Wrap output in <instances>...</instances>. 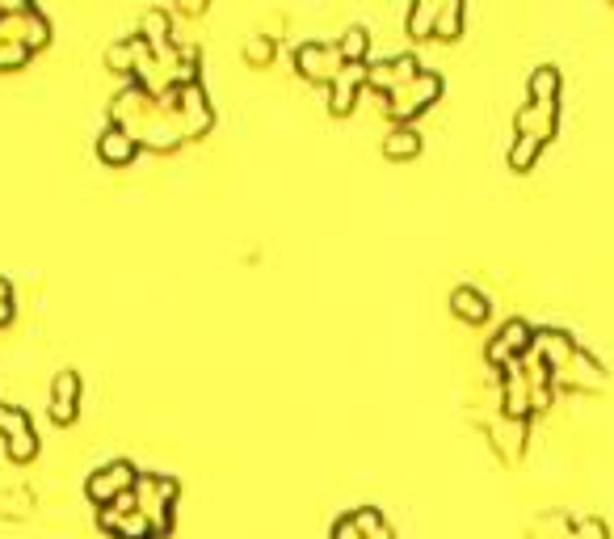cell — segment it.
Masks as SVG:
<instances>
[{"mask_svg":"<svg viewBox=\"0 0 614 539\" xmlns=\"http://www.w3.org/2000/svg\"><path fill=\"white\" fill-rule=\"evenodd\" d=\"M0 430H5V438H9V455L17 459V464L34 459V451H38V434H34V422H30V413H26V409L0 405Z\"/></svg>","mask_w":614,"mask_h":539,"instance_id":"6","label":"cell"},{"mask_svg":"<svg viewBox=\"0 0 614 539\" xmlns=\"http://www.w3.org/2000/svg\"><path fill=\"white\" fill-rule=\"evenodd\" d=\"M539 148H543V139L518 135L514 148H509V165H514V169H530V165H535V156H539Z\"/></svg>","mask_w":614,"mask_h":539,"instance_id":"19","label":"cell"},{"mask_svg":"<svg viewBox=\"0 0 614 539\" xmlns=\"http://www.w3.org/2000/svg\"><path fill=\"white\" fill-rule=\"evenodd\" d=\"M341 59H345V64H362V59H366V47H371V34H366V26H350V30H345L341 34Z\"/></svg>","mask_w":614,"mask_h":539,"instance_id":"17","label":"cell"},{"mask_svg":"<svg viewBox=\"0 0 614 539\" xmlns=\"http://www.w3.org/2000/svg\"><path fill=\"white\" fill-rule=\"evenodd\" d=\"M333 539H362V531L354 527V514H341L333 523Z\"/></svg>","mask_w":614,"mask_h":539,"instance_id":"22","label":"cell"},{"mask_svg":"<svg viewBox=\"0 0 614 539\" xmlns=\"http://www.w3.org/2000/svg\"><path fill=\"white\" fill-rule=\"evenodd\" d=\"M76 401H80V375L76 371H59L51 379V417L59 426L76 422V409H80Z\"/></svg>","mask_w":614,"mask_h":539,"instance_id":"7","label":"cell"},{"mask_svg":"<svg viewBox=\"0 0 614 539\" xmlns=\"http://www.w3.org/2000/svg\"><path fill=\"white\" fill-rule=\"evenodd\" d=\"M350 514H354V527L362 531V539H392V527L383 523V514L375 506H358Z\"/></svg>","mask_w":614,"mask_h":539,"instance_id":"16","label":"cell"},{"mask_svg":"<svg viewBox=\"0 0 614 539\" xmlns=\"http://www.w3.org/2000/svg\"><path fill=\"white\" fill-rule=\"evenodd\" d=\"M450 308H455V316H463V321H488V299L476 291V287H455L450 291Z\"/></svg>","mask_w":614,"mask_h":539,"instance_id":"12","label":"cell"},{"mask_svg":"<svg viewBox=\"0 0 614 539\" xmlns=\"http://www.w3.org/2000/svg\"><path fill=\"white\" fill-rule=\"evenodd\" d=\"M530 102H556V93H560V68H551V64H539L535 72H530Z\"/></svg>","mask_w":614,"mask_h":539,"instance_id":"14","label":"cell"},{"mask_svg":"<svg viewBox=\"0 0 614 539\" xmlns=\"http://www.w3.org/2000/svg\"><path fill=\"white\" fill-rule=\"evenodd\" d=\"M438 93H442V76L438 72H421L413 85H404V89H396L392 97H387V114H392L396 123H408V118L421 114Z\"/></svg>","mask_w":614,"mask_h":539,"instance_id":"3","label":"cell"},{"mask_svg":"<svg viewBox=\"0 0 614 539\" xmlns=\"http://www.w3.org/2000/svg\"><path fill=\"white\" fill-rule=\"evenodd\" d=\"M135 152H139V144L118 123H110L106 131L97 135V156L106 165H127V161H135Z\"/></svg>","mask_w":614,"mask_h":539,"instance_id":"11","label":"cell"},{"mask_svg":"<svg viewBox=\"0 0 614 539\" xmlns=\"http://www.w3.org/2000/svg\"><path fill=\"white\" fill-rule=\"evenodd\" d=\"M383 152L387 156H400V161H404V156H417L421 152V135L408 127V123H396L392 131L383 135Z\"/></svg>","mask_w":614,"mask_h":539,"instance_id":"13","label":"cell"},{"mask_svg":"<svg viewBox=\"0 0 614 539\" xmlns=\"http://www.w3.org/2000/svg\"><path fill=\"white\" fill-rule=\"evenodd\" d=\"M295 68L307 76V81L333 85L337 72L345 68V59H341V47L337 43H320V38H312V43H299L295 47Z\"/></svg>","mask_w":614,"mask_h":539,"instance_id":"2","label":"cell"},{"mask_svg":"<svg viewBox=\"0 0 614 539\" xmlns=\"http://www.w3.org/2000/svg\"><path fill=\"white\" fill-rule=\"evenodd\" d=\"M421 72H425V68L417 64V55L404 51V55H392V59H379V64H371V72H366V85L379 89L383 97H392L396 89L413 85Z\"/></svg>","mask_w":614,"mask_h":539,"instance_id":"4","label":"cell"},{"mask_svg":"<svg viewBox=\"0 0 614 539\" xmlns=\"http://www.w3.org/2000/svg\"><path fill=\"white\" fill-rule=\"evenodd\" d=\"M514 123H518V135H535L547 144V135L556 131V102H526Z\"/></svg>","mask_w":614,"mask_h":539,"instance_id":"10","label":"cell"},{"mask_svg":"<svg viewBox=\"0 0 614 539\" xmlns=\"http://www.w3.org/2000/svg\"><path fill=\"white\" fill-rule=\"evenodd\" d=\"M139 485V468L131 464V459H114V464H106L101 472H93L85 481V493L93 497L97 506H114L122 493H131Z\"/></svg>","mask_w":614,"mask_h":539,"instance_id":"1","label":"cell"},{"mask_svg":"<svg viewBox=\"0 0 614 539\" xmlns=\"http://www.w3.org/2000/svg\"><path fill=\"white\" fill-rule=\"evenodd\" d=\"M459 26H463V0H442L434 34H438V38H455V34H459Z\"/></svg>","mask_w":614,"mask_h":539,"instance_id":"18","label":"cell"},{"mask_svg":"<svg viewBox=\"0 0 614 539\" xmlns=\"http://www.w3.org/2000/svg\"><path fill=\"white\" fill-rule=\"evenodd\" d=\"M366 72H371V64H366V59H362V64H345V68L337 72V81H333V102H329L333 114H350L358 89L366 85Z\"/></svg>","mask_w":614,"mask_h":539,"instance_id":"8","label":"cell"},{"mask_svg":"<svg viewBox=\"0 0 614 539\" xmlns=\"http://www.w3.org/2000/svg\"><path fill=\"white\" fill-rule=\"evenodd\" d=\"M438 9H442V0H417V5L408 9V34H413V38H429V34H434Z\"/></svg>","mask_w":614,"mask_h":539,"instance_id":"15","label":"cell"},{"mask_svg":"<svg viewBox=\"0 0 614 539\" xmlns=\"http://www.w3.org/2000/svg\"><path fill=\"white\" fill-rule=\"evenodd\" d=\"M13 321V283L5 274H0V325Z\"/></svg>","mask_w":614,"mask_h":539,"instance_id":"21","label":"cell"},{"mask_svg":"<svg viewBox=\"0 0 614 539\" xmlns=\"http://www.w3.org/2000/svg\"><path fill=\"white\" fill-rule=\"evenodd\" d=\"M551 375H556V379H568V384H581V388H598V384H602V363H598V358H593L589 350L577 346V350L568 354V363L556 367Z\"/></svg>","mask_w":614,"mask_h":539,"instance_id":"9","label":"cell"},{"mask_svg":"<svg viewBox=\"0 0 614 539\" xmlns=\"http://www.w3.org/2000/svg\"><path fill=\"white\" fill-rule=\"evenodd\" d=\"M530 342H535V329H530L522 316H514V321H505L501 333L488 342V363H501V367H514L518 358L530 350Z\"/></svg>","mask_w":614,"mask_h":539,"instance_id":"5","label":"cell"},{"mask_svg":"<svg viewBox=\"0 0 614 539\" xmlns=\"http://www.w3.org/2000/svg\"><path fill=\"white\" fill-rule=\"evenodd\" d=\"M244 59H249V64H270V59H274V38L253 34L249 43H244Z\"/></svg>","mask_w":614,"mask_h":539,"instance_id":"20","label":"cell"}]
</instances>
